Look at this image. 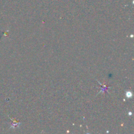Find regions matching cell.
I'll return each instance as SVG.
<instances>
[{"label": "cell", "mask_w": 134, "mask_h": 134, "mask_svg": "<svg viewBox=\"0 0 134 134\" xmlns=\"http://www.w3.org/2000/svg\"><path fill=\"white\" fill-rule=\"evenodd\" d=\"M132 96H133V94H132V92L128 91V92H126V98H132Z\"/></svg>", "instance_id": "1"}, {"label": "cell", "mask_w": 134, "mask_h": 134, "mask_svg": "<svg viewBox=\"0 0 134 134\" xmlns=\"http://www.w3.org/2000/svg\"><path fill=\"white\" fill-rule=\"evenodd\" d=\"M132 115V113H131V112H130L129 113H128V115Z\"/></svg>", "instance_id": "2"}]
</instances>
